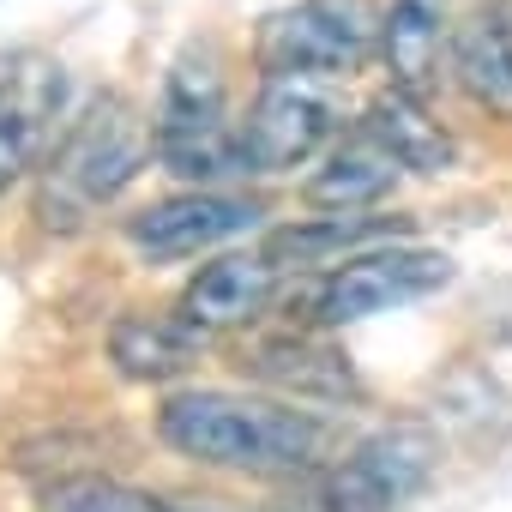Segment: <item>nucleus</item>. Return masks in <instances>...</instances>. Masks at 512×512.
Segmentation results:
<instances>
[{"mask_svg":"<svg viewBox=\"0 0 512 512\" xmlns=\"http://www.w3.org/2000/svg\"><path fill=\"white\" fill-rule=\"evenodd\" d=\"M157 434L169 452L211 464V470H241V476H308L326 458V422L290 398H247L223 386H187L163 398Z\"/></svg>","mask_w":512,"mask_h":512,"instance_id":"1","label":"nucleus"},{"mask_svg":"<svg viewBox=\"0 0 512 512\" xmlns=\"http://www.w3.org/2000/svg\"><path fill=\"white\" fill-rule=\"evenodd\" d=\"M157 157L151 121L127 97H97L79 121H67L61 145L37 175V223L49 235L91 229Z\"/></svg>","mask_w":512,"mask_h":512,"instance_id":"2","label":"nucleus"},{"mask_svg":"<svg viewBox=\"0 0 512 512\" xmlns=\"http://www.w3.org/2000/svg\"><path fill=\"white\" fill-rule=\"evenodd\" d=\"M157 133V163L187 181V187H211V181H235L253 175L247 151H241V121H229V79H223V49L211 37H193L169 73H163V97L151 115Z\"/></svg>","mask_w":512,"mask_h":512,"instance_id":"3","label":"nucleus"},{"mask_svg":"<svg viewBox=\"0 0 512 512\" xmlns=\"http://www.w3.org/2000/svg\"><path fill=\"white\" fill-rule=\"evenodd\" d=\"M386 37L380 0H296L260 19L253 31V67L260 79H350L374 61Z\"/></svg>","mask_w":512,"mask_h":512,"instance_id":"4","label":"nucleus"},{"mask_svg":"<svg viewBox=\"0 0 512 512\" xmlns=\"http://www.w3.org/2000/svg\"><path fill=\"white\" fill-rule=\"evenodd\" d=\"M434 470V440L422 428H380L344 458L296 476L278 512H398Z\"/></svg>","mask_w":512,"mask_h":512,"instance_id":"5","label":"nucleus"},{"mask_svg":"<svg viewBox=\"0 0 512 512\" xmlns=\"http://www.w3.org/2000/svg\"><path fill=\"white\" fill-rule=\"evenodd\" d=\"M452 284V260L440 247H416V241H392V247H368L356 260H344L338 272L320 278L314 290V320L320 326H356L392 308H410L434 290Z\"/></svg>","mask_w":512,"mask_h":512,"instance_id":"6","label":"nucleus"},{"mask_svg":"<svg viewBox=\"0 0 512 512\" xmlns=\"http://www.w3.org/2000/svg\"><path fill=\"white\" fill-rule=\"evenodd\" d=\"M338 127V109L326 85L314 79H260L247 121H241V151L253 175H290L302 169Z\"/></svg>","mask_w":512,"mask_h":512,"instance_id":"7","label":"nucleus"},{"mask_svg":"<svg viewBox=\"0 0 512 512\" xmlns=\"http://www.w3.org/2000/svg\"><path fill=\"white\" fill-rule=\"evenodd\" d=\"M266 205L247 199V193H217V187H187V193H169V199H151L139 205L121 235L133 253H145V260H187V253L199 247H217L229 235H247L260 229Z\"/></svg>","mask_w":512,"mask_h":512,"instance_id":"8","label":"nucleus"},{"mask_svg":"<svg viewBox=\"0 0 512 512\" xmlns=\"http://www.w3.org/2000/svg\"><path fill=\"white\" fill-rule=\"evenodd\" d=\"M67 109V73L49 55H19L7 73H0V193L19 187L25 175H43L49 151L61 145Z\"/></svg>","mask_w":512,"mask_h":512,"instance_id":"9","label":"nucleus"},{"mask_svg":"<svg viewBox=\"0 0 512 512\" xmlns=\"http://www.w3.org/2000/svg\"><path fill=\"white\" fill-rule=\"evenodd\" d=\"M446 67L476 109L512 121V0H476L470 13L452 19Z\"/></svg>","mask_w":512,"mask_h":512,"instance_id":"10","label":"nucleus"},{"mask_svg":"<svg viewBox=\"0 0 512 512\" xmlns=\"http://www.w3.org/2000/svg\"><path fill=\"white\" fill-rule=\"evenodd\" d=\"M278 278L284 272L266 260L260 247H253V253H223V260H211V266H199L187 278V290H181L175 308L199 332H235V326H253V320L272 308Z\"/></svg>","mask_w":512,"mask_h":512,"instance_id":"11","label":"nucleus"},{"mask_svg":"<svg viewBox=\"0 0 512 512\" xmlns=\"http://www.w3.org/2000/svg\"><path fill=\"white\" fill-rule=\"evenodd\" d=\"M398 175H404V163L356 121V127L320 157V169L302 181V199L320 205V211H332V217H350V211H374V205L398 187Z\"/></svg>","mask_w":512,"mask_h":512,"instance_id":"12","label":"nucleus"},{"mask_svg":"<svg viewBox=\"0 0 512 512\" xmlns=\"http://www.w3.org/2000/svg\"><path fill=\"white\" fill-rule=\"evenodd\" d=\"M410 235V217H386V211H350V217H302V223H278L266 235V260L278 272H320L338 260H356V247H374V241H398Z\"/></svg>","mask_w":512,"mask_h":512,"instance_id":"13","label":"nucleus"},{"mask_svg":"<svg viewBox=\"0 0 512 512\" xmlns=\"http://www.w3.org/2000/svg\"><path fill=\"white\" fill-rule=\"evenodd\" d=\"M205 338L181 308L175 314H151V308H133L109 326V362L127 374V380H145V386H163V380H181L199 356H205Z\"/></svg>","mask_w":512,"mask_h":512,"instance_id":"14","label":"nucleus"},{"mask_svg":"<svg viewBox=\"0 0 512 512\" xmlns=\"http://www.w3.org/2000/svg\"><path fill=\"white\" fill-rule=\"evenodd\" d=\"M446 7H452V0H392V7H386L380 55H386V67H392V91L428 97V91L440 85V55H446V43H452Z\"/></svg>","mask_w":512,"mask_h":512,"instance_id":"15","label":"nucleus"},{"mask_svg":"<svg viewBox=\"0 0 512 512\" xmlns=\"http://www.w3.org/2000/svg\"><path fill=\"white\" fill-rule=\"evenodd\" d=\"M362 127L404 163V175H446V169H452V133L422 109V97L380 91V97L362 109Z\"/></svg>","mask_w":512,"mask_h":512,"instance_id":"16","label":"nucleus"},{"mask_svg":"<svg viewBox=\"0 0 512 512\" xmlns=\"http://www.w3.org/2000/svg\"><path fill=\"white\" fill-rule=\"evenodd\" d=\"M253 374L272 380L290 404H308V398H356V374L338 350H320V344H302V338H278L253 356Z\"/></svg>","mask_w":512,"mask_h":512,"instance_id":"17","label":"nucleus"},{"mask_svg":"<svg viewBox=\"0 0 512 512\" xmlns=\"http://www.w3.org/2000/svg\"><path fill=\"white\" fill-rule=\"evenodd\" d=\"M43 512H169V500L127 488V482H109V476H73V482L49 488Z\"/></svg>","mask_w":512,"mask_h":512,"instance_id":"18","label":"nucleus"},{"mask_svg":"<svg viewBox=\"0 0 512 512\" xmlns=\"http://www.w3.org/2000/svg\"><path fill=\"white\" fill-rule=\"evenodd\" d=\"M169 512H235L223 500H169Z\"/></svg>","mask_w":512,"mask_h":512,"instance_id":"19","label":"nucleus"}]
</instances>
